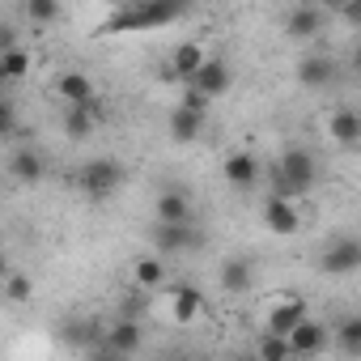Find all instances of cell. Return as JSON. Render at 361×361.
Listing matches in <instances>:
<instances>
[{"label": "cell", "instance_id": "20", "mask_svg": "<svg viewBox=\"0 0 361 361\" xmlns=\"http://www.w3.org/2000/svg\"><path fill=\"white\" fill-rule=\"evenodd\" d=\"M166 132H170V140H174V145H192V140H200V136H204V115L174 106V111H170Z\"/></svg>", "mask_w": 361, "mask_h": 361}, {"label": "cell", "instance_id": "26", "mask_svg": "<svg viewBox=\"0 0 361 361\" xmlns=\"http://www.w3.org/2000/svg\"><path fill=\"white\" fill-rule=\"evenodd\" d=\"M98 128V115L94 111H64V136L68 140H90Z\"/></svg>", "mask_w": 361, "mask_h": 361}, {"label": "cell", "instance_id": "12", "mask_svg": "<svg viewBox=\"0 0 361 361\" xmlns=\"http://www.w3.org/2000/svg\"><path fill=\"white\" fill-rule=\"evenodd\" d=\"M56 340H60L64 348H94V344H102V327H98L94 319L77 314V319H64V323H60Z\"/></svg>", "mask_w": 361, "mask_h": 361}, {"label": "cell", "instance_id": "25", "mask_svg": "<svg viewBox=\"0 0 361 361\" xmlns=\"http://www.w3.org/2000/svg\"><path fill=\"white\" fill-rule=\"evenodd\" d=\"M331 340H336V348H340L344 357H361V319H357V314L340 319V327L331 331Z\"/></svg>", "mask_w": 361, "mask_h": 361}, {"label": "cell", "instance_id": "28", "mask_svg": "<svg viewBox=\"0 0 361 361\" xmlns=\"http://www.w3.org/2000/svg\"><path fill=\"white\" fill-rule=\"evenodd\" d=\"M5 298H9V302H30V298H35V281L13 268V272L5 276Z\"/></svg>", "mask_w": 361, "mask_h": 361}, {"label": "cell", "instance_id": "36", "mask_svg": "<svg viewBox=\"0 0 361 361\" xmlns=\"http://www.w3.org/2000/svg\"><path fill=\"white\" fill-rule=\"evenodd\" d=\"M238 361H255V357H238Z\"/></svg>", "mask_w": 361, "mask_h": 361}, {"label": "cell", "instance_id": "11", "mask_svg": "<svg viewBox=\"0 0 361 361\" xmlns=\"http://www.w3.org/2000/svg\"><path fill=\"white\" fill-rule=\"evenodd\" d=\"M302 319H310V314H306V302H302V298H285V302H276V306L268 310L264 331H268V336H276V340H285Z\"/></svg>", "mask_w": 361, "mask_h": 361}, {"label": "cell", "instance_id": "8", "mask_svg": "<svg viewBox=\"0 0 361 361\" xmlns=\"http://www.w3.org/2000/svg\"><path fill=\"white\" fill-rule=\"evenodd\" d=\"M140 344H145L140 319H115L111 327H102V348H111V353H119V357H128V361L140 353Z\"/></svg>", "mask_w": 361, "mask_h": 361}, {"label": "cell", "instance_id": "2", "mask_svg": "<svg viewBox=\"0 0 361 361\" xmlns=\"http://www.w3.org/2000/svg\"><path fill=\"white\" fill-rule=\"evenodd\" d=\"M272 183H276V192L272 196H281V200H302L314 183H319V161H314V153L310 149H302V145H293V149H285L281 153V161L272 166Z\"/></svg>", "mask_w": 361, "mask_h": 361}, {"label": "cell", "instance_id": "23", "mask_svg": "<svg viewBox=\"0 0 361 361\" xmlns=\"http://www.w3.org/2000/svg\"><path fill=\"white\" fill-rule=\"evenodd\" d=\"M132 281H136L140 293L161 289V285H166V264H161V255H145V259H136V264H132Z\"/></svg>", "mask_w": 361, "mask_h": 361}, {"label": "cell", "instance_id": "4", "mask_svg": "<svg viewBox=\"0 0 361 361\" xmlns=\"http://www.w3.org/2000/svg\"><path fill=\"white\" fill-rule=\"evenodd\" d=\"M56 98L73 111H94L98 115V90H94V81H90V73H77V68H68V73H60L56 77Z\"/></svg>", "mask_w": 361, "mask_h": 361}, {"label": "cell", "instance_id": "1", "mask_svg": "<svg viewBox=\"0 0 361 361\" xmlns=\"http://www.w3.org/2000/svg\"><path fill=\"white\" fill-rule=\"evenodd\" d=\"M178 18H183V5H174V0H132L106 18L102 35H145V30L174 26Z\"/></svg>", "mask_w": 361, "mask_h": 361}, {"label": "cell", "instance_id": "9", "mask_svg": "<svg viewBox=\"0 0 361 361\" xmlns=\"http://www.w3.org/2000/svg\"><path fill=\"white\" fill-rule=\"evenodd\" d=\"M319 268H323L327 276H353V272L361 268V243H357V238H336V243H327Z\"/></svg>", "mask_w": 361, "mask_h": 361}, {"label": "cell", "instance_id": "24", "mask_svg": "<svg viewBox=\"0 0 361 361\" xmlns=\"http://www.w3.org/2000/svg\"><path fill=\"white\" fill-rule=\"evenodd\" d=\"M43 153H35V149H18L13 157H9V174L18 178V183H39L43 178Z\"/></svg>", "mask_w": 361, "mask_h": 361}, {"label": "cell", "instance_id": "7", "mask_svg": "<svg viewBox=\"0 0 361 361\" xmlns=\"http://www.w3.org/2000/svg\"><path fill=\"white\" fill-rule=\"evenodd\" d=\"M285 344H289L293 361H298V357H319V353L331 344V331H327V323H319V319H302V323L285 336Z\"/></svg>", "mask_w": 361, "mask_h": 361}, {"label": "cell", "instance_id": "31", "mask_svg": "<svg viewBox=\"0 0 361 361\" xmlns=\"http://www.w3.org/2000/svg\"><path fill=\"white\" fill-rule=\"evenodd\" d=\"M85 361H128V357H119V353H111V348L94 344V348H85Z\"/></svg>", "mask_w": 361, "mask_h": 361}, {"label": "cell", "instance_id": "14", "mask_svg": "<svg viewBox=\"0 0 361 361\" xmlns=\"http://www.w3.org/2000/svg\"><path fill=\"white\" fill-rule=\"evenodd\" d=\"M204 314V293L196 289V285H178L174 293H170V319L178 323V327H188L192 319H200Z\"/></svg>", "mask_w": 361, "mask_h": 361}, {"label": "cell", "instance_id": "17", "mask_svg": "<svg viewBox=\"0 0 361 361\" xmlns=\"http://www.w3.org/2000/svg\"><path fill=\"white\" fill-rule=\"evenodd\" d=\"M327 136H331L340 149H357V145H361V115L348 111V106L331 111V119H327Z\"/></svg>", "mask_w": 361, "mask_h": 361}, {"label": "cell", "instance_id": "3", "mask_svg": "<svg viewBox=\"0 0 361 361\" xmlns=\"http://www.w3.org/2000/svg\"><path fill=\"white\" fill-rule=\"evenodd\" d=\"M123 178H128L123 161H115V157H90V161L77 170V188H81L90 200H106V196L119 192Z\"/></svg>", "mask_w": 361, "mask_h": 361}, {"label": "cell", "instance_id": "30", "mask_svg": "<svg viewBox=\"0 0 361 361\" xmlns=\"http://www.w3.org/2000/svg\"><path fill=\"white\" fill-rule=\"evenodd\" d=\"M13 128H18V111H13V106H9V98H5V102H0V140L13 136Z\"/></svg>", "mask_w": 361, "mask_h": 361}, {"label": "cell", "instance_id": "10", "mask_svg": "<svg viewBox=\"0 0 361 361\" xmlns=\"http://www.w3.org/2000/svg\"><path fill=\"white\" fill-rule=\"evenodd\" d=\"M264 226L276 234V238H293L302 230V217H298V204L281 200V196H268L264 200Z\"/></svg>", "mask_w": 361, "mask_h": 361}, {"label": "cell", "instance_id": "35", "mask_svg": "<svg viewBox=\"0 0 361 361\" xmlns=\"http://www.w3.org/2000/svg\"><path fill=\"white\" fill-rule=\"evenodd\" d=\"M0 102H5V85H0Z\"/></svg>", "mask_w": 361, "mask_h": 361}, {"label": "cell", "instance_id": "22", "mask_svg": "<svg viewBox=\"0 0 361 361\" xmlns=\"http://www.w3.org/2000/svg\"><path fill=\"white\" fill-rule=\"evenodd\" d=\"M30 51L18 43V47H9V51H0V85H13V81H26L30 77Z\"/></svg>", "mask_w": 361, "mask_h": 361}, {"label": "cell", "instance_id": "29", "mask_svg": "<svg viewBox=\"0 0 361 361\" xmlns=\"http://www.w3.org/2000/svg\"><path fill=\"white\" fill-rule=\"evenodd\" d=\"M22 13H26L30 22H39V26H43V22H56L64 9H60V0H26V9H22Z\"/></svg>", "mask_w": 361, "mask_h": 361}, {"label": "cell", "instance_id": "15", "mask_svg": "<svg viewBox=\"0 0 361 361\" xmlns=\"http://www.w3.org/2000/svg\"><path fill=\"white\" fill-rule=\"evenodd\" d=\"M209 60V51L196 43V39H188V43H178L174 51H170V77H178V81H192L196 73H200V64Z\"/></svg>", "mask_w": 361, "mask_h": 361}, {"label": "cell", "instance_id": "32", "mask_svg": "<svg viewBox=\"0 0 361 361\" xmlns=\"http://www.w3.org/2000/svg\"><path fill=\"white\" fill-rule=\"evenodd\" d=\"M9 47H18V30L13 26H0V51H9Z\"/></svg>", "mask_w": 361, "mask_h": 361}, {"label": "cell", "instance_id": "6", "mask_svg": "<svg viewBox=\"0 0 361 361\" xmlns=\"http://www.w3.org/2000/svg\"><path fill=\"white\" fill-rule=\"evenodd\" d=\"M230 81H234L230 64H226V60H217V56H209V60L200 64V73L188 81V90H192V94H200L204 102H213V98H221V94L230 90Z\"/></svg>", "mask_w": 361, "mask_h": 361}, {"label": "cell", "instance_id": "27", "mask_svg": "<svg viewBox=\"0 0 361 361\" xmlns=\"http://www.w3.org/2000/svg\"><path fill=\"white\" fill-rule=\"evenodd\" d=\"M251 357H255V361H293L289 344H285V340H276V336H268V331L255 340V353H251Z\"/></svg>", "mask_w": 361, "mask_h": 361}, {"label": "cell", "instance_id": "16", "mask_svg": "<svg viewBox=\"0 0 361 361\" xmlns=\"http://www.w3.org/2000/svg\"><path fill=\"white\" fill-rule=\"evenodd\" d=\"M221 170H226V183L238 188V192H247V188L259 183V157L255 153H230Z\"/></svg>", "mask_w": 361, "mask_h": 361}, {"label": "cell", "instance_id": "33", "mask_svg": "<svg viewBox=\"0 0 361 361\" xmlns=\"http://www.w3.org/2000/svg\"><path fill=\"white\" fill-rule=\"evenodd\" d=\"M9 272H13V264H9V255H5V251H0V285H5V276H9Z\"/></svg>", "mask_w": 361, "mask_h": 361}, {"label": "cell", "instance_id": "21", "mask_svg": "<svg viewBox=\"0 0 361 361\" xmlns=\"http://www.w3.org/2000/svg\"><path fill=\"white\" fill-rule=\"evenodd\" d=\"M153 217H157V226H183V221H192V200L183 192H161L153 204Z\"/></svg>", "mask_w": 361, "mask_h": 361}, {"label": "cell", "instance_id": "34", "mask_svg": "<svg viewBox=\"0 0 361 361\" xmlns=\"http://www.w3.org/2000/svg\"><path fill=\"white\" fill-rule=\"evenodd\" d=\"M166 361H192V357H166Z\"/></svg>", "mask_w": 361, "mask_h": 361}, {"label": "cell", "instance_id": "19", "mask_svg": "<svg viewBox=\"0 0 361 361\" xmlns=\"http://www.w3.org/2000/svg\"><path fill=\"white\" fill-rule=\"evenodd\" d=\"M217 281H221V289L226 293H247L251 285H255V264L251 259H243V255H234V259H226L221 264V272H217Z\"/></svg>", "mask_w": 361, "mask_h": 361}, {"label": "cell", "instance_id": "13", "mask_svg": "<svg viewBox=\"0 0 361 361\" xmlns=\"http://www.w3.org/2000/svg\"><path fill=\"white\" fill-rule=\"evenodd\" d=\"M323 26H327V13L319 9V5H298L289 18H285V35L289 39H314V35H323Z\"/></svg>", "mask_w": 361, "mask_h": 361}, {"label": "cell", "instance_id": "18", "mask_svg": "<svg viewBox=\"0 0 361 361\" xmlns=\"http://www.w3.org/2000/svg\"><path fill=\"white\" fill-rule=\"evenodd\" d=\"M336 60L331 56H306L302 64H298V81L306 85V90H327L331 81H336Z\"/></svg>", "mask_w": 361, "mask_h": 361}, {"label": "cell", "instance_id": "5", "mask_svg": "<svg viewBox=\"0 0 361 361\" xmlns=\"http://www.w3.org/2000/svg\"><path fill=\"white\" fill-rule=\"evenodd\" d=\"M153 247H157V255H183V251L204 247V234L192 221H183V226H153Z\"/></svg>", "mask_w": 361, "mask_h": 361}]
</instances>
